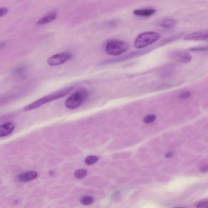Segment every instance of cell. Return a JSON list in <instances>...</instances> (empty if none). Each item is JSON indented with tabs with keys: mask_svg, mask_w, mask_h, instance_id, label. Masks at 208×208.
Here are the masks:
<instances>
[{
	"mask_svg": "<svg viewBox=\"0 0 208 208\" xmlns=\"http://www.w3.org/2000/svg\"><path fill=\"white\" fill-rule=\"evenodd\" d=\"M87 175V171L84 169H80L76 171L74 173V176L76 178L81 179L86 177Z\"/></svg>",
	"mask_w": 208,
	"mask_h": 208,
	"instance_id": "cell-14",
	"label": "cell"
},
{
	"mask_svg": "<svg viewBox=\"0 0 208 208\" xmlns=\"http://www.w3.org/2000/svg\"><path fill=\"white\" fill-rule=\"evenodd\" d=\"M38 173L35 171H30L22 173L18 176L19 180L21 182H27L34 179L38 177Z\"/></svg>",
	"mask_w": 208,
	"mask_h": 208,
	"instance_id": "cell-9",
	"label": "cell"
},
{
	"mask_svg": "<svg viewBox=\"0 0 208 208\" xmlns=\"http://www.w3.org/2000/svg\"><path fill=\"white\" fill-rule=\"evenodd\" d=\"M156 119V116L154 115H151L146 116L144 119V122L146 123H151L154 122Z\"/></svg>",
	"mask_w": 208,
	"mask_h": 208,
	"instance_id": "cell-17",
	"label": "cell"
},
{
	"mask_svg": "<svg viewBox=\"0 0 208 208\" xmlns=\"http://www.w3.org/2000/svg\"><path fill=\"white\" fill-rule=\"evenodd\" d=\"M118 23V22L116 20L111 21V22L108 23V25L109 26L113 27L115 26Z\"/></svg>",
	"mask_w": 208,
	"mask_h": 208,
	"instance_id": "cell-21",
	"label": "cell"
},
{
	"mask_svg": "<svg viewBox=\"0 0 208 208\" xmlns=\"http://www.w3.org/2000/svg\"><path fill=\"white\" fill-rule=\"evenodd\" d=\"M72 89V87H68V88L63 89H61L59 91H56L49 95L41 98L40 99L36 100L34 102L26 106L24 108V111H29L33 110V109L40 107L41 106H42L48 102H51L53 100H57V99L64 97L67 94H68L70 92Z\"/></svg>",
	"mask_w": 208,
	"mask_h": 208,
	"instance_id": "cell-1",
	"label": "cell"
},
{
	"mask_svg": "<svg viewBox=\"0 0 208 208\" xmlns=\"http://www.w3.org/2000/svg\"><path fill=\"white\" fill-rule=\"evenodd\" d=\"M188 50L192 52L208 53V45L190 48Z\"/></svg>",
	"mask_w": 208,
	"mask_h": 208,
	"instance_id": "cell-13",
	"label": "cell"
},
{
	"mask_svg": "<svg viewBox=\"0 0 208 208\" xmlns=\"http://www.w3.org/2000/svg\"><path fill=\"white\" fill-rule=\"evenodd\" d=\"M155 12L156 10L153 9H138L135 10L133 13L136 16L147 17L152 15Z\"/></svg>",
	"mask_w": 208,
	"mask_h": 208,
	"instance_id": "cell-10",
	"label": "cell"
},
{
	"mask_svg": "<svg viewBox=\"0 0 208 208\" xmlns=\"http://www.w3.org/2000/svg\"><path fill=\"white\" fill-rule=\"evenodd\" d=\"M57 15L55 13H52L41 18L37 23L38 25L41 26L47 24L54 20Z\"/></svg>",
	"mask_w": 208,
	"mask_h": 208,
	"instance_id": "cell-11",
	"label": "cell"
},
{
	"mask_svg": "<svg viewBox=\"0 0 208 208\" xmlns=\"http://www.w3.org/2000/svg\"><path fill=\"white\" fill-rule=\"evenodd\" d=\"M208 206V201H203L200 202L197 205V207L201 208L204 207H205L206 206Z\"/></svg>",
	"mask_w": 208,
	"mask_h": 208,
	"instance_id": "cell-20",
	"label": "cell"
},
{
	"mask_svg": "<svg viewBox=\"0 0 208 208\" xmlns=\"http://www.w3.org/2000/svg\"><path fill=\"white\" fill-rule=\"evenodd\" d=\"M161 38V35L155 32L143 33L136 38L135 41V46L138 49L144 48L156 42Z\"/></svg>",
	"mask_w": 208,
	"mask_h": 208,
	"instance_id": "cell-2",
	"label": "cell"
},
{
	"mask_svg": "<svg viewBox=\"0 0 208 208\" xmlns=\"http://www.w3.org/2000/svg\"><path fill=\"white\" fill-rule=\"evenodd\" d=\"M177 22L173 19H167L164 20L161 23V26L165 28L173 27L176 24Z\"/></svg>",
	"mask_w": 208,
	"mask_h": 208,
	"instance_id": "cell-12",
	"label": "cell"
},
{
	"mask_svg": "<svg viewBox=\"0 0 208 208\" xmlns=\"http://www.w3.org/2000/svg\"><path fill=\"white\" fill-rule=\"evenodd\" d=\"M171 57L175 59L179 62L187 63L192 60V56L188 52L181 50H176L170 53Z\"/></svg>",
	"mask_w": 208,
	"mask_h": 208,
	"instance_id": "cell-6",
	"label": "cell"
},
{
	"mask_svg": "<svg viewBox=\"0 0 208 208\" xmlns=\"http://www.w3.org/2000/svg\"><path fill=\"white\" fill-rule=\"evenodd\" d=\"M207 208H208V206L207 207Z\"/></svg>",
	"mask_w": 208,
	"mask_h": 208,
	"instance_id": "cell-24",
	"label": "cell"
},
{
	"mask_svg": "<svg viewBox=\"0 0 208 208\" xmlns=\"http://www.w3.org/2000/svg\"><path fill=\"white\" fill-rule=\"evenodd\" d=\"M88 94L85 89H79L70 95L65 102L66 107L69 109H74L80 106L87 97Z\"/></svg>",
	"mask_w": 208,
	"mask_h": 208,
	"instance_id": "cell-4",
	"label": "cell"
},
{
	"mask_svg": "<svg viewBox=\"0 0 208 208\" xmlns=\"http://www.w3.org/2000/svg\"><path fill=\"white\" fill-rule=\"evenodd\" d=\"M172 155H173V154H172V153H168L167 155H166V157H170L172 156Z\"/></svg>",
	"mask_w": 208,
	"mask_h": 208,
	"instance_id": "cell-23",
	"label": "cell"
},
{
	"mask_svg": "<svg viewBox=\"0 0 208 208\" xmlns=\"http://www.w3.org/2000/svg\"><path fill=\"white\" fill-rule=\"evenodd\" d=\"M191 93L190 91H185L180 93L179 97L181 99H187L191 96Z\"/></svg>",
	"mask_w": 208,
	"mask_h": 208,
	"instance_id": "cell-18",
	"label": "cell"
},
{
	"mask_svg": "<svg viewBox=\"0 0 208 208\" xmlns=\"http://www.w3.org/2000/svg\"><path fill=\"white\" fill-rule=\"evenodd\" d=\"M72 57V54L69 52L57 54L49 58L47 63L51 66L59 65L71 59Z\"/></svg>",
	"mask_w": 208,
	"mask_h": 208,
	"instance_id": "cell-5",
	"label": "cell"
},
{
	"mask_svg": "<svg viewBox=\"0 0 208 208\" xmlns=\"http://www.w3.org/2000/svg\"><path fill=\"white\" fill-rule=\"evenodd\" d=\"M14 128L15 124L13 122H8L3 124L0 128V137H6L10 135Z\"/></svg>",
	"mask_w": 208,
	"mask_h": 208,
	"instance_id": "cell-8",
	"label": "cell"
},
{
	"mask_svg": "<svg viewBox=\"0 0 208 208\" xmlns=\"http://www.w3.org/2000/svg\"><path fill=\"white\" fill-rule=\"evenodd\" d=\"M200 170L201 172H204V173L208 171V166H206L202 167L200 169Z\"/></svg>",
	"mask_w": 208,
	"mask_h": 208,
	"instance_id": "cell-22",
	"label": "cell"
},
{
	"mask_svg": "<svg viewBox=\"0 0 208 208\" xmlns=\"http://www.w3.org/2000/svg\"><path fill=\"white\" fill-rule=\"evenodd\" d=\"M8 12V10L7 8H1L0 9V16H3Z\"/></svg>",
	"mask_w": 208,
	"mask_h": 208,
	"instance_id": "cell-19",
	"label": "cell"
},
{
	"mask_svg": "<svg viewBox=\"0 0 208 208\" xmlns=\"http://www.w3.org/2000/svg\"><path fill=\"white\" fill-rule=\"evenodd\" d=\"M184 39L185 40L194 41L208 40V31H202L193 33L185 36Z\"/></svg>",
	"mask_w": 208,
	"mask_h": 208,
	"instance_id": "cell-7",
	"label": "cell"
},
{
	"mask_svg": "<svg viewBox=\"0 0 208 208\" xmlns=\"http://www.w3.org/2000/svg\"><path fill=\"white\" fill-rule=\"evenodd\" d=\"M93 202V198L92 197L89 196H85L81 198L80 199V202L83 205H89L92 203Z\"/></svg>",
	"mask_w": 208,
	"mask_h": 208,
	"instance_id": "cell-16",
	"label": "cell"
},
{
	"mask_svg": "<svg viewBox=\"0 0 208 208\" xmlns=\"http://www.w3.org/2000/svg\"><path fill=\"white\" fill-rule=\"evenodd\" d=\"M129 48L128 44L124 41L112 40L106 44L105 51L108 55L116 56L127 51Z\"/></svg>",
	"mask_w": 208,
	"mask_h": 208,
	"instance_id": "cell-3",
	"label": "cell"
},
{
	"mask_svg": "<svg viewBox=\"0 0 208 208\" xmlns=\"http://www.w3.org/2000/svg\"><path fill=\"white\" fill-rule=\"evenodd\" d=\"M98 158L94 156H90L87 157L85 160V164L88 165H92L98 161Z\"/></svg>",
	"mask_w": 208,
	"mask_h": 208,
	"instance_id": "cell-15",
	"label": "cell"
}]
</instances>
